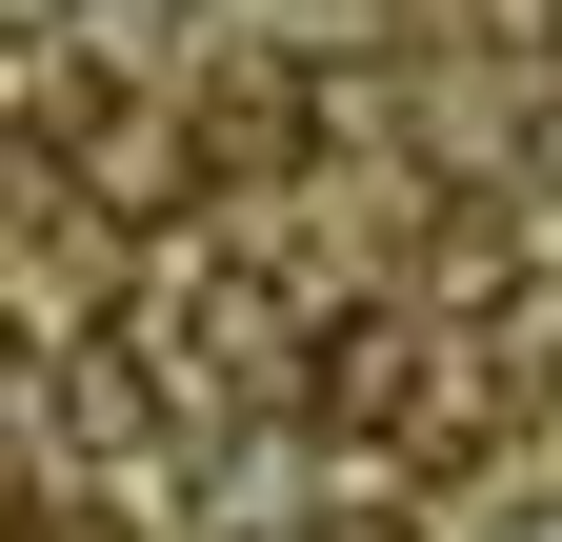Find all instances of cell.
Segmentation results:
<instances>
[{
	"label": "cell",
	"instance_id": "obj_1",
	"mask_svg": "<svg viewBox=\"0 0 562 542\" xmlns=\"http://www.w3.org/2000/svg\"><path fill=\"white\" fill-rule=\"evenodd\" d=\"M0 442H41V362L21 342H0Z\"/></svg>",
	"mask_w": 562,
	"mask_h": 542
},
{
	"label": "cell",
	"instance_id": "obj_2",
	"mask_svg": "<svg viewBox=\"0 0 562 542\" xmlns=\"http://www.w3.org/2000/svg\"><path fill=\"white\" fill-rule=\"evenodd\" d=\"M0 41H60V0H0Z\"/></svg>",
	"mask_w": 562,
	"mask_h": 542
},
{
	"label": "cell",
	"instance_id": "obj_3",
	"mask_svg": "<svg viewBox=\"0 0 562 542\" xmlns=\"http://www.w3.org/2000/svg\"><path fill=\"white\" fill-rule=\"evenodd\" d=\"M322 542H402V522H382V503H341V522H322Z\"/></svg>",
	"mask_w": 562,
	"mask_h": 542
},
{
	"label": "cell",
	"instance_id": "obj_4",
	"mask_svg": "<svg viewBox=\"0 0 562 542\" xmlns=\"http://www.w3.org/2000/svg\"><path fill=\"white\" fill-rule=\"evenodd\" d=\"M503 542H562V503H522V522H503Z\"/></svg>",
	"mask_w": 562,
	"mask_h": 542
},
{
	"label": "cell",
	"instance_id": "obj_5",
	"mask_svg": "<svg viewBox=\"0 0 562 542\" xmlns=\"http://www.w3.org/2000/svg\"><path fill=\"white\" fill-rule=\"evenodd\" d=\"M542 181H562V101H542Z\"/></svg>",
	"mask_w": 562,
	"mask_h": 542
}]
</instances>
